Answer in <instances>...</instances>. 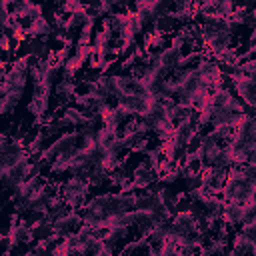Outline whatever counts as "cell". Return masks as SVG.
Wrapping results in <instances>:
<instances>
[{"label": "cell", "mask_w": 256, "mask_h": 256, "mask_svg": "<svg viewBox=\"0 0 256 256\" xmlns=\"http://www.w3.org/2000/svg\"><path fill=\"white\" fill-rule=\"evenodd\" d=\"M88 190H90L88 180H82V178L72 176V178H68L64 184H60L58 194L66 200L68 208L78 210V206L84 204V200H86V196H88Z\"/></svg>", "instance_id": "obj_1"}, {"label": "cell", "mask_w": 256, "mask_h": 256, "mask_svg": "<svg viewBox=\"0 0 256 256\" xmlns=\"http://www.w3.org/2000/svg\"><path fill=\"white\" fill-rule=\"evenodd\" d=\"M30 172H32V156L22 158V160H20L16 166H12L10 170H0L4 188H8V190H16L24 180L30 178Z\"/></svg>", "instance_id": "obj_2"}, {"label": "cell", "mask_w": 256, "mask_h": 256, "mask_svg": "<svg viewBox=\"0 0 256 256\" xmlns=\"http://www.w3.org/2000/svg\"><path fill=\"white\" fill-rule=\"evenodd\" d=\"M232 82H234V90L238 92L240 100H242L244 104L256 108V82H254L250 76L242 74V72H240L238 76H234Z\"/></svg>", "instance_id": "obj_3"}, {"label": "cell", "mask_w": 256, "mask_h": 256, "mask_svg": "<svg viewBox=\"0 0 256 256\" xmlns=\"http://www.w3.org/2000/svg\"><path fill=\"white\" fill-rule=\"evenodd\" d=\"M172 234L170 236H196V220L190 212H176L170 220Z\"/></svg>", "instance_id": "obj_4"}, {"label": "cell", "mask_w": 256, "mask_h": 256, "mask_svg": "<svg viewBox=\"0 0 256 256\" xmlns=\"http://www.w3.org/2000/svg\"><path fill=\"white\" fill-rule=\"evenodd\" d=\"M116 106L124 108L130 116L140 118V116H144L146 110H148V98H146V96H124V94H122V96L116 98Z\"/></svg>", "instance_id": "obj_5"}, {"label": "cell", "mask_w": 256, "mask_h": 256, "mask_svg": "<svg viewBox=\"0 0 256 256\" xmlns=\"http://www.w3.org/2000/svg\"><path fill=\"white\" fill-rule=\"evenodd\" d=\"M156 176H158V174H156L146 162H140V164L132 170V176H130V178H132V186L142 190V188L152 186L154 180H156Z\"/></svg>", "instance_id": "obj_6"}, {"label": "cell", "mask_w": 256, "mask_h": 256, "mask_svg": "<svg viewBox=\"0 0 256 256\" xmlns=\"http://www.w3.org/2000/svg\"><path fill=\"white\" fill-rule=\"evenodd\" d=\"M128 22H130V12L128 14H124V12H112L110 16L102 18V30H108L112 34L114 32L120 34L128 26Z\"/></svg>", "instance_id": "obj_7"}, {"label": "cell", "mask_w": 256, "mask_h": 256, "mask_svg": "<svg viewBox=\"0 0 256 256\" xmlns=\"http://www.w3.org/2000/svg\"><path fill=\"white\" fill-rule=\"evenodd\" d=\"M154 224L156 222L152 218V212H148V210H134V226H136V230L140 232L142 238H148V234L152 232Z\"/></svg>", "instance_id": "obj_8"}, {"label": "cell", "mask_w": 256, "mask_h": 256, "mask_svg": "<svg viewBox=\"0 0 256 256\" xmlns=\"http://www.w3.org/2000/svg\"><path fill=\"white\" fill-rule=\"evenodd\" d=\"M242 216H244V206L238 202H224V212H222V220L228 226H238L242 224Z\"/></svg>", "instance_id": "obj_9"}, {"label": "cell", "mask_w": 256, "mask_h": 256, "mask_svg": "<svg viewBox=\"0 0 256 256\" xmlns=\"http://www.w3.org/2000/svg\"><path fill=\"white\" fill-rule=\"evenodd\" d=\"M180 60H182V50H178V48L168 46V48H164V50L160 52V64L166 66V68L172 70V72L180 66Z\"/></svg>", "instance_id": "obj_10"}, {"label": "cell", "mask_w": 256, "mask_h": 256, "mask_svg": "<svg viewBox=\"0 0 256 256\" xmlns=\"http://www.w3.org/2000/svg\"><path fill=\"white\" fill-rule=\"evenodd\" d=\"M22 94H24V90H20V88H12L8 96L0 98V112H2V114H12V112L16 110V106H18Z\"/></svg>", "instance_id": "obj_11"}, {"label": "cell", "mask_w": 256, "mask_h": 256, "mask_svg": "<svg viewBox=\"0 0 256 256\" xmlns=\"http://www.w3.org/2000/svg\"><path fill=\"white\" fill-rule=\"evenodd\" d=\"M254 246H256V244H254L246 234H242V232L234 234V238H232V250L238 252L240 256H248V254H252V252H254Z\"/></svg>", "instance_id": "obj_12"}, {"label": "cell", "mask_w": 256, "mask_h": 256, "mask_svg": "<svg viewBox=\"0 0 256 256\" xmlns=\"http://www.w3.org/2000/svg\"><path fill=\"white\" fill-rule=\"evenodd\" d=\"M228 250V240L226 238H212L208 246L200 250V256H224Z\"/></svg>", "instance_id": "obj_13"}, {"label": "cell", "mask_w": 256, "mask_h": 256, "mask_svg": "<svg viewBox=\"0 0 256 256\" xmlns=\"http://www.w3.org/2000/svg\"><path fill=\"white\" fill-rule=\"evenodd\" d=\"M62 118L70 124V126H74V128H80L84 122H86V112H82L80 108H76V106H66L64 108V114H62Z\"/></svg>", "instance_id": "obj_14"}, {"label": "cell", "mask_w": 256, "mask_h": 256, "mask_svg": "<svg viewBox=\"0 0 256 256\" xmlns=\"http://www.w3.org/2000/svg\"><path fill=\"white\" fill-rule=\"evenodd\" d=\"M206 210V218H214V220H222V212H224V200L218 196H210L208 202L204 204Z\"/></svg>", "instance_id": "obj_15"}, {"label": "cell", "mask_w": 256, "mask_h": 256, "mask_svg": "<svg viewBox=\"0 0 256 256\" xmlns=\"http://www.w3.org/2000/svg\"><path fill=\"white\" fill-rule=\"evenodd\" d=\"M176 26V18H174V12H168L164 16H158L156 22H154V30L160 32V34H170Z\"/></svg>", "instance_id": "obj_16"}, {"label": "cell", "mask_w": 256, "mask_h": 256, "mask_svg": "<svg viewBox=\"0 0 256 256\" xmlns=\"http://www.w3.org/2000/svg\"><path fill=\"white\" fill-rule=\"evenodd\" d=\"M56 94L60 96V102H64V104H66L68 98H74L76 96V84H74V80H64L62 78L56 84Z\"/></svg>", "instance_id": "obj_17"}, {"label": "cell", "mask_w": 256, "mask_h": 256, "mask_svg": "<svg viewBox=\"0 0 256 256\" xmlns=\"http://www.w3.org/2000/svg\"><path fill=\"white\" fill-rule=\"evenodd\" d=\"M120 136H118V132L116 130H110V128H106V126H102L100 130H98V134H96V142H98V148H102V150H106L114 140H118Z\"/></svg>", "instance_id": "obj_18"}, {"label": "cell", "mask_w": 256, "mask_h": 256, "mask_svg": "<svg viewBox=\"0 0 256 256\" xmlns=\"http://www.w3.org/2000/svg\"><path fill=\"white\" fill-rule=\"evenodd\" d=\"M158 196H160V200H162V204L172 212V214H176V202H178V194H174L168 186H162L160 190H158Z\"/></svg>", "instance_id": "obj_19"}, {"label": "cell", "mask_w": 256, "mask_h": 256, "mask_svg": "<svg viewBox=\"0 0 256 256\" xmlns=\"http://www.w3.org/2000/svg\"><path fill=\"white\" fill-rule=\"evenodd\" d=\"M130 236V228H126V226H116V228H112V230H108V234H106V238H104V242H108V244H116L118 240H126Z\"/></svg>", "instance_id": "obj_20"}, {"label": "cell", "mask_w": 256, "mask_h": 256, "mask_svg": "<svg viewBox=\"0 0 256 256\" xmlns=\"http://www.w3.org/2000/svg\"><path fill=\"white\" fill-rule=\"evenodd\" d=\"M70 170V158L68 156H58L56 160L50 162V174L52 176H58V174H64Z\"/></svg>", "instance_id": "obj_21"}, {"label": "cell", "mask_w": 256, "mask_h": 256, "mask_svg": "<svg viewBox=\"0 0 256 256\" xmlns=\"http://www.w3.org/2000/svg\"><path fill=\"white\" fill-rule=\"evenodd\" d=\"M162 152H160V146H156V148H150L148 152H146V164L158 174V170H160V162H162Z\"/></svg>", "instance_id": "obj_22"}, {"label": "cell", "mask_w": 256, "mask_h": 256, "mask_svg": "<svg viewBox=\"0 0 256 256\" xmlns=\"http://www.w3.org/2000/svg\"><path fill=\"white\" fill-rule=\"evenodd\" d=\"M46 218H48L46 210H28V212H24V222H26L30 228L38 226V224L44 222Z\"/></svg>", "instance_id": "obj_23"}, {"label": "cell", "mask_w": 256, "mask_h": 256, "mask_svg": "<svg viewBox=\"0 0 256 256\" xmlns=\"http://www.w3.org/2000/svg\"><path fill=\"white\" fill-rule=\"evenodd\" d=\"M90 40H94V22H86V26L80 30L78 46H90Z\"/></svg>", "instance_id": "obj_24"}, {"label": "cell", "mask_w": 256, "mask_h": 256, "mask_svg": "<svg viewBox=\"0 0 256 256\" xmlns=\"http://www.w3.org/2000/svg\"><path fill=\"white\" fill-rule=\"evenodd\" d=\"M172 216H174V214H172L164 204H158V206L152 210V218H154L156 224H160V222H170Z\"/></svg>", "instance_id": "obj_25"}, {"label": "cell", "mask_w": 256, "mask_h": 256, "mask_svg": "<svg viewBox=\"0 0 256 256\" xmlns=\"http://www.w3.org/2000/svg\"><path fill=\"white\" fill-rule=\"evenodd\" d=\"M110 42H112V32H108V30L94 32V46L96 48H108Z\"/></svg>", "instance_id": "obj_26"}, {"label": "cell", "mask_w": 256, "mask_h": 256, "mask_svg": "<svg viewBox=\"0 0 256 256\" xmlns=\"http://www.w3.org/2000/svg\"><path fill=\"white\" fill-rule=\"evenodd\" d=\"M218 70H220V74L226 76V78H234V76L240 74V66L234 64V62H218Z\"/></svg>", "instance_id": "obj_27"}, {"label": "cell", "mask_w": 256, "mask_h": 256, "mask_svg": "<svg viewBox=\"0 0 256 256\" xmlns=\"http://www.w3.org/2000/svg\"><path fill=\"white\" fill-rule=\"evenodd\" d=\"M60 8H62V12H66V14L70 16V14L86 12L88 4H82V2H64V4H60Z\"/></svg>", "instance_id": "obj_28"}, {"label": "cell", "mask_w": 256, "mask_h": 256, "mask_svg": "<svg viewBox=\"0 0 256 256\" xmlns=\"http://www.w3.org/2000/svg\"><path fill=\"white\" fill-rule=\"evenodd\" d=\"M206 154H204V166H214L218 154L222 152V144H216V146H210V148H204Z\"/></svg>", "instance_id": "obj_29"}, {"label": "cell", "mask_w": 256, "mask_h": 256, "mask_svg": "<svg viewBox=\"0 0 256 256\" xmlns=\"http://www.w3.org/2000/svg\"><path fill=\"white\" fill-rule=\"evenodd\" d=\"M108 178H110V182H112L114 186H120V188H126V186H128V178H130V176H128L126 172H122V170L118 168V170H114V172H112V174H110Z\"/></svg>", "instance_id": "obj_30"}, {"label": "cell", "mask_w": 256, "mask_h": 256, "mask_svg": "<svg viewBox=\"0 0 256 256\" xmlns=\"http://www.w3.org/2000/svg\"><path fill=\"white\" fill-rule=\"evenodd\" d=\"M170 8H172V2H170V0H154V8H152V12H154V16L158 18V16L168 14Z\"/></svg>", "instance_id": "obj_31"}, {"label": "cell", "mask_w": 256, "mask_h": 256, "mask_svg": "<svg viewBox=\"0 0 256 256\" xmlns=\"http://www.w3.org/2000/svg\"><path fill=\"white\" fill-rule=\"evenodd\" d=\"M92 52H94V46H78V44H76V52H74V56L78 58L80 64H84L86 60H90Z\"/></svg>", "instance_id": "obj_32"}, {"label": "cell", "mask_w": 256, "mask_h": 256, "mask_svg": "<svg viewBox=\"0 0 256 256\" xmlns=\"http://www.w3.org/2000/svg\"><path fill=\"white\" fill-rule=\"evenodd\" d=\"M242 206H244L242 224H250V222H256V204H242Z\"/></svg>", "instance_id": "obj_33"}, {"label": "cell", "mask_w": 256, "mask_h": 256, "mask_svg": "<svg viewBox=\"0 0 256 256\" xmlns=\"http://www.w3.org/2000/svg\"><path fill=\"white\" fill-rule=\"evenodd\" d=\"M200 146H202V134L196 130V132H194V136L190 138V142H188V148H186V150H188V154H194Z\"/></svg>", "instance_id": "obj_34"}, {"label": "cell", "mask_w": 256, "mask_h": 256, "mask_svg": "<svg viewBox=\"0 0 256 256\" xmlns=\"http://www.w3.org/2000/svg\"><path fill=\"white\" fill-rule=\"evenodd\" d=\"M196 188H202V178H200V174H192V176L186 178V190L192 192V190H196Z\"/></svg>", "instance_id": "obj_35"}, {"label": "cell", "mask_w": 256, "mask_h": 256, "mask_svg": "<svg viewBox=\"0 0 256 256\" xmlns=\"http://www.w3.org/2000/svg\"><path fill=\"white\" fill-rule=\"evenodd\" d=\"M242 234H246L254 244H256V222L250 224H242Z\"/></svg>", "instance_id": "obj_36"}, {"label": "cell", "mask_w": 256, "mask_h": 256, "mask_svg": "<svg viewBox=\"0 0 256 256\" xmlns=\"http://www.w3.org/2000/svg\"><path fill=\"white\" fill-rule=\"evenodd\" d=\"M0 50H2L4 54L12 52V38H10V34H2V36H0Z\"/></svg>", "instance_id": "obj_37"}, {"label": "cell", "mask_w": 256, "mask_h": 256, "mask_svg": "<svg viewBox=\"0 0 256 256\" xmlns=\"http://www.w3.org/2000/svg\"><path fill=\"white\" fill-rule=\"evenodd\" d=\"M54 124H56V130H58V132H64L66 128H70V124H68L64 118H54Z\"/></svg>", "instance_id": "obj_38"}, {"label": "cell", "mask_w": 256, "mask_h": 256, "mask_svg": "<svg viewBox=\"0 0 256 256\" xmlns=\"http://www.w3.org/2000/svg\"><path fill=\"white\" fill-rule=\"evenodd\" d=\"M248 164H256V146H254V150H252V154H250V160H248Z\"/></svg>", "instance_id": "obj_39"}, {"label": "cell", "mask_w": 256, "mask_h": 256, "mask_svg": "<svg viewBox=\"0 0 256 256\" xmlns=\"http://www.w3.org/2000/svg\"><path fill=\"white\" fill-rule=\"evenodd\" d=\"M252 256H256V246H254V252H252Z\"/></svg>", "instance_id": "obj_40"}]
</instances>
